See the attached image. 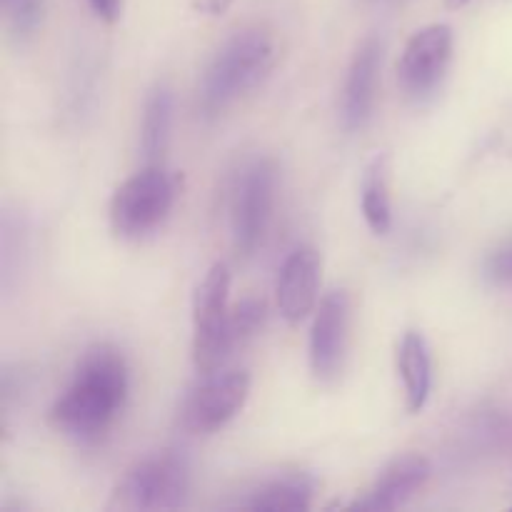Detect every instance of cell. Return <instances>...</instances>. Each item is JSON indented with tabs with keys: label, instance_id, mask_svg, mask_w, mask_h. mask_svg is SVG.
<instances>
[{
	"label": "cell",
	"instance_id": "ac0fdd59",
	"mask_svg": "<svg viewBox=\"0 0 512 512\" xmlns=\"http://www.w3.org/2000/svg\"><path fill=\"white\" fill-rule=\"evenodd\" d=\"M0 8L18 38H30L43 25L45 0H0Z\"/></svg>",
	"mask_w": 512,
	"mask_h": 512
},
{
	"label": "cell",
	"instance_id": "e0dca14e",
	"mask_svg": "<svg viewBox=\"0 0 512 512\" xmlns=\"http://www.w3.org/2000/svg\"><path fill=\"white\" fill-rule=\"evenodd\" d=\"M265 323V300L263 298H243L230 310V345L233 350L245 345L258 335Z\"/></svg>",
	"mask_w": 512,
	"mask_h": 512
},
{
	"label": "cell",
	"instance_id": "52a82bcc",
	"mask_svg": "<svg viewBox=\"0 0 512 512\" xmlns=\"http://www.w3.org/2000/svg\"><path fill=\"white\" fill-rule=\"evenodd\" d=\"M250 395V375L245 370L213 375L210 373L180 410V425L190 435H210L230 423L243 410Z\"/></svg>",
	"mask_w": 512,
	"mask_h": 512
},
{
	"label": "cell",
	"instance_id": "9c48e42d",
	"mask_svg": "<svg viewBox=\"0 0 512 512\" xmlns=\"http://www.w3.org/2000/svg\"><path fill=\"white\" fill-rule=\"evenodd\" d=\"M350 298L345 290H333L323 298L310 330V368L323 383L340 375L348 350Z\"/></svg>",
	"mask_w": 512,
	"mask_h": 512
},
{
	"label": "cell",
	"instance_id": "ffe728a7",
	"mask_svg": "<svg viewBox=\"0 0 512 512\" xmlns=\"http://www.w3.org/2000/svg\"><path fill=\"white\" fill-rule=\"evenodd\" d=\"M90 5H93L95 13H98L103 20H108V23L118 20L120 0H90Z\"/></svg>",
	"mask_w": 512,
	"mask_h": 512
},
{
	"label": "cell",
	"instance_id": "3957f363",
	"mask_svg": "<svg viewBox=\"0 0 512 512\" xmlns=\"http://www.w3.org/2000/svg\"><path fill=\"white\" fill-rule=\"evenodd\" d=\"M230 270L215 263L205 273L193 295V360L203 375L215 373L225 363L230 345Z\"/></svg>",
	"mask_w": 512,
	"mask_h": 512
},
{
	"label": "cell",
	"instance_id": "ba28073f",
	"mask_svg": "<svg viewBox=\"0 0 512 512\" xmlns=\"http://www.w3.org/2000/svg\"><path fill=\"white\" fill-rule=\"evenodd\" d=\"M453 58V30L445 23L420 28L405 45L398 83L410 100H423L440 85Z\"/></svg>",
	"mask_w": 512,
	"mask_h": 512
},
{
	"label": "cell",
	"instance_id": "277c9868",
	"mask_svg": "<svg viewBox=\"0 0 512 512\" xmlns=\"http://www.w3.org/2000/svg\"><path fill=\"white\" fill-rule=\"evenodd\" d=\"M175 203V180L160 165H148L125 180L110 200V223L123 238H143L163 225Z\"/></svg>",
	"mask_w": 512,
	"mask_h": 512
},
{
	"label": "cell",
	"instance_id": "6da1fadb",
	"mask_svg": "<svg viewBox=\"0 0 512 512\" xmlns=\"http://www.w3.org/2000/svg\"><path fill=\"white\" fill-rule=\"evenodd\" d=\"M128 390L123 353L113 345H93L75 365L65 393L55 400L50 423L75 443H98L123 413Z\"/></svg>",
	"mask_w": 512,
	"mask_h": 512
},
{
	"label": "cell",
	"instance_id": "5b68a950",
	"mask_svg": "<svg viewBox=\"0 0 512 512\" xmlns=\"http://www.w3.org/2000/svg\"><path fill=\"white\" fill-rule=\"evenodd\" d=\"M190 490V465L178 453H160L140 460L115 490V505L123 510H175Z\"/></svg>",
	"mask_w": 512,
	"mask_h": 512
},
{
	"label": "cell",
	"instance_id": "30bf717a",
	"mask_svg": "<svg viewBox=\"0 0 512 512\" xmlns=\"http://www.w3.org/2000/svg\"><path fill=\"white\" fill-rule=\"evenodd\" d=\"M320 288V255L313 248H298L285 258L280 268L275 298L278 310L288 323L308 318L318 303Z\"/></svg>",
	"mask_w": 512,
	"mask_h": 512
},
{
	"label": "cell",
	"instance_id": "8fae6325",
	"mask_svg": "<svg viewBox=\"0 0 512 512\" xmlns=\"http://www.w3.org/2000/svg\"><path fill=\"white\" fill-rule=\"evenodd\" d=\"M430 463L423 455H400L395 458L383 473L378 475L375 485L365 498L355 500L350 508L353 510H370V512H390L398 510L428 483Z\"/></svg>",
	"mask_w": 512,
	"mask_h": 512
},
{
	"label": "cell",
	"instance_id": "7c38bea8",
	"mask_svg": "<svg viewBox=\"0 0 512 512\" xmlns=\"http://www.w3.org/2000/svg\"><path fill=\"white\" fill-rule=\"evenodd\" d=\"M378 70H380V43L368 38L355 53L350 63L348 78L343 88V125L345 130H360L368 123L375 103V88H378Z\"/></svg>",
	"mask_w": 512,
	"mask_h": 512
},
{
	"label": "cell",
	"instance_id": "2e32d148",
	"mask_svg": "<svg viewBox=\"0 0 512 512\" xmlns=\"http://www.w3.org/2000/svg\"><path fill=\"white\" fill-rule=\"evenodd\" d=\"M170 125H173V93L165 85H155L145 100L143 130H140V150L148 165H158L168 145Z\"/></svg>",
	"mask_w": 512,
	"mask_h": 512
},
{
	"label": "cell",
	"instance_id": "8992f818",
	"mask_svg": "<svg viewBox=\"0 0 512 512\" xmlns=\"http://www.w3.org/2000/svg\"><path fill=\"white\" fill-rule=\"evenodd\" d=\"M275 203V165L265 158L243 165L230 195V225H233L235 250L253 255L268 230Z\"/></svg>",
	"mask_w": 512,
	"mask_h": 512
},
{
	"label": "cell",
	"instance_id": "5bb4252c",
	"mask_svg": "<svg viewBox=\"0 0 512 512\" xmlns=\"http://www.w3.org/2000/svg\"><path fill=\"white\" fill-rule=\"evenodd\" d=\"M360 208L373 233H388L393 225V208H390V160L385 153H378L365 165L360 180Z\"/></svg>",
	"mask_w": 512,
	"mask_h": 512
},
{
	"label": "cell",
	"instance_id": "7402d4cb",
	"mask_svg": "<svg viewBox=\"0 0 512 512\" xmlns=\"http://www.w3.org/2000/svg\"><path fill=\"white\" fill-rule=\"evenodd\" d=\"M470 0H448V8H463V5H468Z\"/></svg>",
	"mask_w": 512,
	"mask_h": 512
},
{
	"label": "cell",
	"instance_id": "44dd1931",
	"mask_svg": "<svg viewBox=\"0 0 512 512\" xmlns=\"http://www.w3.org/2000/svg\"><path fill=\"white\" fill-rule=\"evenodd\" d=\"M233 5V0H200V10L210 15H223Z\"/></svg>",
	"mask_w": 512,
	"mask_h": 512
},
{
	"label": "cell",
	"instance_id": "9a60e30c",
	"mask_svg": "<svg viewBox=\"0 0 512 512\" xmlns=\"http://www.w3.org/2000/svg\"><path fill=\"white\" fill-rule=\"evenodd\" d=\"M313 493L315 485L308 475H283V478L268 480V483L260 485L258 490H253L250 498L243 503V508L270 512L308 510L310 505H313Z\"/></svg>",
	"mask_w": 512,
	"mask_h": 512
},
{
	"label": "cell",
	"instance_id": "4fadbf2b",
	"mask_svg": "<svg viewBox=\"0 0 512 512\" xmlns=\"http://www.w3.org/2000/svg\"><path fill=\"white\" fill-rule=\"evenodd\" d=\"M398 373L403 378L405 405L410 413H420L430 398L433 385V363H430L428 343L420 333L408 330L398 348Z\"/></svg>",
	"mask_w": 512,
	"mask_h": 512
},
{
	"label": "cell",
	"instance_id": "7a4b0ae2",
	"mask_svg": "<svg viewBox=\"0 0 512 512\" xmlns=\"http://www.w3.org/2000/svg\"><path fill=\"white\" fill-rule=\"evenodd\" d=\"M270 63H273V40L265 30L250 28L233 35L218 50L203 75L198 95L203 115L213 118L223 113L233 100H238L245 90L263 78Z\"/></svg>",
	"mask_w": 512,
	"mask_h": 512
},
{
	"label": "cell",
	"instance_id": "d6986e66",
	"mask_svg": "<svg viewBox=\"0 0 512 512\" xmlns=\"http://www.w3.org/2000/svg\"><path fill=\"white\" fill-rule=\"evenodd\" d=\"M483 275L490 285H498V288L512 285V240L500 245V248H495L493 253L485 258Z\"/></svg>",
	"mask_w": 512,
	"mask_h": 512
}]
</instances>
